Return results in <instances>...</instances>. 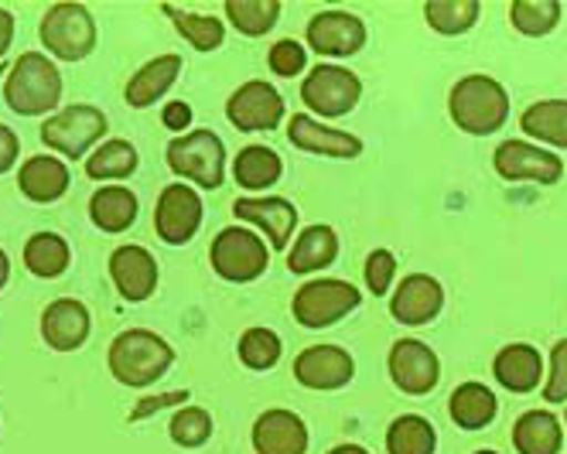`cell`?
I'll return each mask as SVG.
<instances>
[{
    "mask_svg": "<svg viewBox=\"0 0 567 454\" xmlns=\"http://www.w3.org/2000/svg\"><path fill=\"white\" fill-rule=\"evenodd\" d=\"M308 45L318 55L346 59L367 45V24L346 11H321L308 24Z\"/></svg>",
    "mask_w": 567,
    "mask_h": 454,
    "instance_id": "4fadbf2b",
    "label": "cell"
},
{
    "mask_svg": "<svg viewBox=\"0 0 567 454\" xmlns=\"http://www.w3.org/2000/svg\"><path fill=\"white\" fill-rule=\"evenodd\" d=\"M209 434H213V421H209L206 410H198V406L178 410L175 421H172V437H175V444H182V447H198V444H206Z\"/></svg>",
    "mask_w": 567,
    "mask_h": 454,
    "instance_id": "f35d334b",
    "label": "cell"
},
{
    "mask_svg": "<svg viewBox=\"0 0 567 454\" xmlns=\"http://www.w3.org/2000/svg\"><path fill=\"white\" fill-rule=\"evenodd\" d=\"M496 396L489 386L482 383H462L455 393H452V421L465 431H482L496 421Z\"/></svg>",
    "mask_w": 567,
    "mask_h": 454,
    "instance_id": "83f0119b",
    "label": "cell"
},
{
    "mask_svg": "<svg viewBox=\"0 0 567 454\" xmlns=\"http://www.w3.org/2000/svg\"><path fill=\"white\" fill-rule=\"evenodd\" d=\"M178 72H182V59L178 55H161V59H154V62H147L144 69H137L134 72V79L127 82V103L131 106H151V103H157L161 96H165L168 90H172V82L178 79Z\"/></svg>",
    "mask_w": 567,
    "mask_h": 454,
    "instance_id": "cb8c5ba5",
    "label": "cell"
},
{
    "mask_svg": "<svg viewBox=\"0 0 567 454\" xmlns=\"http://www.w3.org/2000/svg\"><path fill=\"white\" fill-rule=\"evenodd\" d=\"M277 14H280L277 0H226V18L247 38L267 34L274 28Z\"/></svg>",
    "mask_w": 567,
    "mask_h": 454,
    "instance_id": "d590c367",
    "label": "cell"
},
{
    "mask_svg": "<svg viewBox=\"0 0 567 454\" xmlns=\"http://www.w3.org/2000/svg\"><path fill=\"white\" fill-rule=\"evenodd\" d=\"M188 400V393L185 390H175V393H161V396H144L134 410H131V421L137 424V421H144V417H151V414H157V410H175V406H182Z\"/></svg>",
    "mask_w": 567,
    "mask_h": 454,
    "instance_id": "7bdbcfd3",
    "label": "cell"
},
{
    "mask_svg": "<svg viewBox=\"0 0 567 454\" xmlns=\"http://www.w3.org/2000/svg\"><path fill=\"white\" fill-rule=\"evenodd\" d=\"M175 362L172 345L144 332V328H131V332L116 336L110 345V373L124 386H151L168 373Z\"/></svg>",
    "mask_w": 567,
    "mask_h": 454,
    "instance_id": "7a4b0ae2",
    "label": "cell"
},
{
    "mask_svg": "<svg viewBox=\"0 0 567 454\" xmlns=\"http://www.w3.org/2000/svg\"><path fill=\"white\" fill-rule=\"evenodd\" d=\"M239 359H243V365L264 373V369L277 365V359H280V339L270 332V328H250V332L239 339Z\"/></svg>",
    "mask_w": 567,
    "mask_h": 454,
    "instance_id": "74e56055",
    "label": "cell"
},
{
    "mask_svg": "<svg viewBox=\"0 0 567 454\" xmlns=\"http://www.w3.org/2000/svg\"><path fill=\"white\" fill-rule=\"evenodd\" d=\"M165 14L175 21V28L182 31V38L188 41L192 49L213 52V49L223 45L226 28L216 18H209V14H188V11H178V8H165Z\"/></svg>",
    "mask_w": 567,
    "mask_h": 454,
    "instance_id": "e575fe53",
    "label": "cell"
},
{
    "mask_svg": "<svg viewBox=\"0 0 567 454\" xmlns=\"http://www.w3.org/2000/svg\"><path fill=\"white\" fill-rule=\"evenodd\" d=\"M355 373V362L339 345H315L295 359V376L308 390H342Z\"/></svg>",
    "mask_w": 567,
    "mask_h": 454,
    "instance_id": "9a60e30c",
    "label": "cell"
},
{
    "mask_svg": "<svg viewBox=\"0 0 567 454\" xmlns=\"http://www.w3.org/2000/svg\"><path fill=\"white\" fill-rule=\"evenodd\" d=\"M288 137L295 147L311 151V154H326V157H359L362 154V141L332 127H321L311 116L298 113L288 123Z\"/></svg>",
    "mask_w": 567,
    "mask_h": 454,
    "instance_id": "44dd1931",
    "label": "cell"
},
{
    "mask_svg": "<svg viewBox=\"0 0 567 454\" xmlns=\"http://www.w3.org/2000/svg\"><path fill=\"white\" fill-rule=\"evenodd\" d=\"M493 373L509 393H530V390H537V383L544 376V362H540V352L534 345L516 342L496 355Z\"/></svg>",
    "mask_w": 567,
    "mask_h": 454,
    "instance_id": "7402d4cb",
    "label": "cell"
},
{
    "mask_svg": "<svg viewBox=\"0 0 567 454\" xmlns=\"http://www.w3.org/2000/svg\"><path fill=\"white\" fill-rule=\"evenodd\" d=\"M478 0H431L424 4V18L437 34H462L478 21Z\"/></svg>",
    "mask_w": 567,
    "mask_h": 454,
    "instance_id": "d6a6232c",
    "label": "cell"
},
{
    "mask_svg": "<svg viewBox=\"0 0 567 454\" xmlns=\"http://www.w3.org/2000/svg\"><path fill=\"white\" fill-rule=\"evenodd\" d=\"M24 267L34 277H59L69 267V243L55 233H34L24 246Z\"/></svg>",
    "mask_w": 567,
    "mask_h": 454,
    "instance_id": "4dcf8cb0",
    "label": "cell"
},
{
    "mask_svg": "<svg viewBox=\"0 0 567 454\" xmlns=\"http://www.w3.org/2000/svg\"><path fill=\"white\" fill-rule=\"evenodd\" d=\"M233 213H236V219H243V223L260 226V229L270 236V246H274V250H284V246L291 243L295 226H298L295 205H291V202H284V198H236Z\"/></svg>",
    "mask_w": 567,
    "mask_h": 454,
    "instance_id": "d6986e66",
    "label": "cell"
},
{
    "mask_svg": "<svg viewBox=\"0 0 567 454\" xmlns=\"http://www.w3.org/2000/svg\"><path fill=\"white\" fill-rule=\"evenodd\" d=\"M8 277H11V260H8V254L0 250V287L8 283Z\"/></svg>",
    "mask_w": 567,
    "mask_h": 454,
    "instance_id": "c3c4849f",
    "label": "cell"
},
{
    "mask_svg": "<svg viewBox=\"0 0 567 454\" xmlns=\"http://www.w3.org/2000/svg\"><path fill=\"white\" fill-rule=\"evenodd\" d=\"M254 447L257 454H305L308 427L291 410H267L254 424Z\"/></svg>",
    "mask_w": 567,
    "mask_h": 454,
    "instance_id": "ac0fdd59",
    "label": "cell"
},
{
    "mask_svg": "<svg viewBox=\"0 0 567 454\" xmlns=\"http://www.w3.org/2000/svg\"><path fill=\"white\" fill-rule=\"evenodd\" d=\"M393 274H396V260L390 250H373L370 260H367V283H370V291L377 298H383L390 291V283H393Z\"/></svg>",
    "mask_w": 567,
    "mask_h": 454,
    "instance_id": "b9f144b4",
    "label": "cell"
},
{
    "mask_svg": "<svg viewBox=\"0 0 567 454\" xmlns=\"http://www.w3.org/2000/svg\"><path fill=\"white\" fill-rule=\"evenodd\" d=\"M11 41H14V18H11V11L0 8V62H4Z\"/></svg>",
    "mask_w": 567,
    "mask_h": 454,
    "instance_id": "bcb514c9",
    "label": "cell"
},
{
    "mask_svg": "<svg viewBox=\"0 0 567 454\" xmlns=\"http://www.w3.org/2000/svg\"><path fill=\"white\" fill-rule=\"evenodd\" d=\"M449 110L465 134L485 137V134H496L506 123L509 96L503 90V82H496L493 75H465L455 82V90L449 96Z\"/></svg>",
    "mask_w": 567,
    "mask_h": 454,
    "instance_id": "6da1fadb",
    "label": "cell"
},
{
    "mask_svg": "<svg viewBox=\"0 0 567 454\" xmlns=\"http://www.w3.org/2000/svg\"><path fill=\"white\" fill-rule=\"evenodd\" d=\"M547 403H564L567 400V339H560L550 349V380L544 386Z\"/></svg>",
    "mask_w": 567,
    "mask_h": 454,
    "instance_id": "60d3db41",
    "label": "cell"
},
{
    "mask_svg": "<svg viewBox=\"0 0 567 454\" xmlns=\"http://www.w3.org/2000/svg\"><path fill=\"white\" fill-rule=\"evenodd\" d=\"M213 267L219 277L247 283L267 270V246L247 226H229L213 243Z\"/></svg>",
    "mask_w": 567,
    "mask_h": 454,
    "instance_id": "ba28073f",
    "label": "cell"
},
{
    "mask_svg": "<svg viewBox=\"0 0 567 454\" xmlns=\"http://www.w3.org/2000/svg\"><path fill=\"white\" fill-rule=\"evenodd\" d=\"M161 120H165V127H168V131L182 134V131L188 127V123H192V110H188V103H168L165 113H161Z\"/></svg>",
    "mask_w": 567,
    "mask_h": 454,
    "instance_id": "ee69618b",
    "label": "cell"
},
{
    "mask_svg": "<svg viewBox=\"0 0 567 454\" xmlns=\"http://www.w3.org/2000/svg\"><path fill=\"white\" fill-rule=\"evenodd\" d=\"M339 257V236L332 226H311L298 236V243L288 254L291 274H318Z\"/></svg>",
    "mask_w": 567,
    "mask_h": 454,
    "instance_id": "603a6c76",
    "label": "cell"
},
{
    "mask_svg": "<svg viewBox=\"0 0 567 454\" xmlns=\"http://www.w3.org/2000/svg\"><path fill=\"white\" fill-rule=\"evenodd\" d=\"M362 96V82L355 79V72L342 69V65H315L301 86V100L311 113L321 116H346L355 110Z\"/></svg>",
    "mask_w": 567,
    "mask_h": 454,
    "instance_id": "9c48e42d",
    "label": "cell"
},
{
    "mask_svg": "<svg viewBox=\"0 0 567 454\" xmlns=\"http://www.w3.org/2000/svg\"><path fill=\"white\" fill-rule=\"evenodd\" d=\"M475 454H496V451H475Z\"/></svg>",
    "mask_w": 567,
    "mask_h": 454,
    "instance_id": "681fc988",
    "label": "cell"
},
{
    "mask_svg": "<svg viewBox=\"0 0 567 454\" xmlns=\"http://www.w3.org/2000/svg\"><path fill=\"white\" fill-rule=\"evenodd\" d=\"M434 444H437L434 427L417 414L396 417L386 431V451L390 454H434Z\"/></svg>",
    "mask_w": 567,
    "mask_h": 454,
    "instance_id": "1f68e13d",
    "label": "cell"
},
{
    "mask_svg": "<svg viewBox=\"0 0 567 454\" xmlns=\"http://www.w3.org/2000/svg\"><path fill=\"white\" fill-rule=\"evenodd\" d=\"M513 444L519 454H557L564 444V431L547 410H530L513 424Z\"/></svg>",
    "mask_w": 567,
    "mask_h": 454,
    "instance_id": "d4e9b609",
    "label": "cell"
},
{
    "mask_svg": "<svg viewBox=\"0 0 567 454\" xmlns=\"http://www.w3.org/2000/svg\"><path fill=\"white\" fill-rule=\"evenodd\" d=\"M168 168L198 188H219L226 178V147L213 131H195L168 144Z\"/></svg>",
    "mask_w": 567,
    "mask_h": 454,
    "instance_id": "277c9868",
    "label": "cell"
},
{
    "mask_svg": "<svg viewBox=\"0 0 567 454\" xmlns=\"http://www.w3.org/2000/svg\"><path fill=\"white\" fill-rule=\"evenodd\" d=\"M110 274L116 291L127 301H147L157 287V264L144 246H120V250H113Z\"/></svg>",
    "mask_w": 567,
    "mask_h": 454,
    "instance_id": "e0dca14e",
    "label": "cell"
},
{
    "mask_svg": "<svg viewBox=\"0 0 567 454\" xmlns=\"http://www.w3.org/2000/svg\"><path fill=\"white\" fill-rule=\"evenodd\" d=\"M103 134H106V116L86 103L65 106L62 113H55L42 123V141L49 147H55L59 154H65L69 161L83 157Z\"/></svg>",
    "mask_w": 567,
    "mask_h": 454,
    "instance_id": "52a82bcc",
    "label": "cell"
},
{
    "mask_svg": "<svg viewBox=\"0 0 567 454\" xmlns=\"http://www.w3.org/2000/svg\"><path fill=\"white\" fill-rule=\"evenodd\" d=\"M90 216L103 233H124L137 219V195L131 188L106 185L93 195L90 202Z\"/></svg>",
    "mask_w": 567,
    "mask_h": 454,
    "instance_id": "4316f807",
    "label": "cell"
},
{
    "mask_svg": "<svg viewBox=\"0 0 567 454\" xmlns=\"http://www.w3.org/2000/svg\"><path fill=\"white\" fill-rule=\"evenodd\" d=\"M496 172L506 182H537V185H554L564 175V164L557 154L523 144V141H503L496 151Z\"/></svg>",
    "mask_w": 567,
    "mask_h": 454,
    "instance_id": "7c38bea8",
    "label": "cell"
},
{
    "mask_svg": "<svg viewBox=\"0 0 567 454\" xmlns=\"http://www.w3.org/2000/svg\"><path fill=\"white\" fill-rule=\"evenodd\" d=\"M509 21L519 34H530V38H540V34H550L560 21V4L557 0H516L509 8Z\"/></svg>",
    "mask_w": 567,
    "mask_h": 454,
    "instance_id": "8d00e7d4",
    "label": "cell"
},
{
    "mask_svg": "<svg viewBox=\"0 0 567 454\" xmlns=\"http://www.w3.org/2000/svg\"><path fill=\"white\" fill-rule=\"evenodd\" d=\"M134 172H137V151L127 141H106L90 157V164H86V175L100 178V182H106V178H127Z\"/></svg>",
    "mask_w": 567,
    "mask_h": 454,
    "instance_id": "836d02e7",
    "label": "cell"
},
{
    "mask_svg": "<svg viewBox=\"0 0 567 454\" xmlns=\"http://www.w3.org/2000/svg\"><path fill=\"white\" fill-rule=\"evenodd\" d=\"M4 100L21 116H42L55 110L62 100V75L55 62L38 52L21 55L4 82Z\"/></svg>",
    "mask_w": 567,
    "mask_h": 454,
    "instance_id": "3957f363",
    "label": "cell"
},
{
    "mask_svg": "<svg viewBox=\"0 0 567 454\" xmlns=\"http://www.w3.org/2000/svg\"><path fill=\"white\" fill-rule=\"evenodd\" d=\"M42 336L55 352H75L90 336V311L72 298L49 305L42 314Z\"/></svg>",
    "mask_w": 567,
    "mask_h": 454,
    "instance_id": "ffe728a7",
    "label": "cell"
},
{
    "mask_svg": "<svg viewBox=\"0 0 567 454\" xmlns=\"http://www.w3.org/2000/svg\"><path fill=\"white\" fill-rule=\"evenodd\" d=\"M226 113L233 120V127L243 134H257V131H274L284 120V96L270 86V82H243V86L229 96Z\"/></svg>",
    "mask_w": 567,
    "mask_h": 454,
    "instance_id": "30bf717a",
    "label": "cell"
},
{
    "mask_svg": "<svg viewBox=\"0 0 567 454\" xmlns=\"http://www.w3.org/2000/svg\"><path fill=\"white\" fill-rule=\"evenodd\" d=\"M202 195L188 185H168L157 198V209H154V226H157V236L172 243V246H182L188 243L198 226H202Z\"/></svg>",
    "mask_w": 567,
    "mask_h": 454,
    "instance_id": "8fae6325",
    "label": "cell"
},
{
    "mask_svg": "<svg viewBox=\"0 0 567 454\" xmlns=\"http://www.w3.org/2000/svg\"><path fill=\"white\" fill-rule=\"evenodd\" d=\"M284 172V164L280 157L264 147V144H254V147H243L233 161V178L239 188H247V192H260V188H270Z\"/></svg>",
    "mask_w": 567,
    "mask_h": 454,
    "instance_id": "f1b7e54d",
    "label": "cell"
},
{
    "mask_svg": "<svg viewBox=\"0 0 567 454\" xmlns=\"http://www.w3.org/2000/svg\"><path fill=\"white\" fill-rule=\"evenodd\" d=\"M441 308H444V291L427 274L403 277V283L396 287V295L390 301V311L400 324H427L441 314Z\"/></svg>",
    "mask_w": 567,
    "mask_h": 454,
    "instance_id": "2e32d148",
    "label": "cell"
},
{
    "mask_svg": "<svg viewBox=\"0 0 567 454\" xmlns=\"http://www.w3.org/2000/svg\"><path fill=\"white\" fill-rule=\"evenodd\" d=\"M18 185L31 202H55L69 188V168L49 154L31 157L18 175Z\"/></svg>",
    "mask_w": 567,
    "mask_h": 454,
    "instance_id": "484cf974",
    "label": "cell"
},
{
    "mask_svg": "<svg viewBox=\"0 0 567 454\" xmlns=\"http://www.w3.org/2000/svg\"><path fill=\"white\" fill-rule=\"evenodd\" d=\"M18 151H21L18 134L8 131V127H0V175H4V172L11 168V164L18 161Z\"/></svg>",
    "mask_w": 567,
    "mask_h": 454,
    "instance_id": "f6af8a7d",
    "label": "cell"
},
{
    "mask_svg": "<svg viewBox=\"0 0 567 454\" xmlns=\"http://www.w3.org/2000/svg\"><path fill=\"white\" fill-rule=\"evenodd\" d=\"M42 45L62 59L79 62L96 45V21L83 4H55L42 18Z\"/></svg>",
    "mask_w": 567,
    "mask_h": 454,
    "instance_id": "5b68a950",
    "label": "cell"
},
{
    "mask_svg": "<svg viewBox=\"0 0 567 454\" xmlns=\"http://www.w3.org/2000/svg\"><path fill=\"white\" fill-rule=\"evenodd\" d=\"M329 454H370L367 447H359V444H339V447H332Z\"/></svg>",
    "mask_w": 567,
    "mask_h": 454,
    "instance_id": "7dc6e473",
    "label": "cell"
},
{
    "mask_svg": "<svg viewBox=\"0 0 567 454\" xmlns=\"http://www.w3.org/2000/svg\"><path fill=\"white\" fill-rule=\"evenodd\" d=\"M267 62H270V69H274L277 75H284V79H295V75H301V72H305V65H308V55H305V49L298 45V41L284 38V41H277V45L270 49Z\"/></svg>",
    "mask_w": 567,
    "mask_h": 454,
    "instance_id": "ab89813d",
    "label": "cell"
},
{
    "mask_svg": "<svg viewBox=\"0 0 567 454\" xmlns=\"http://www.w3.org/2000/svg\"><path fill=\"white\" fill-rule=\"evenodd\" d=\"M519 127L526 137H537L554 147H567V100H540L523 113Z\"/></svg>",
    "mask_w": 567,
    "mask_h": 454,
    "instance_id": "f546056e",
    "label": "cell"
},
{
    "mask_svg": "<svg viewBox=\"0 0 567 454\" xmlns=\"http://www.w3.org/2000/svg\"><path fill=\"white\" fill-rule=\"evenodd\" d=\"M390 376L393 383L411 393V396H424L437 386V376H441V365H437V355L417 342V339H400L393 349H390Z\"/></svg>",
    "mask_w": 567,
    "mask_h": 454,
    "instance_id": "5bb4252c",
    "label": "cell"
},
{
    "mask_svg": "<svg viewBox=\"0 0 567 454\" xmlns=\"http://www.w3.org/2000/svg\"><path fill=\"white\" fill-rule=\"evenodd\" d=\"M295 318L305 328H329L339 318H346L349 311L359 308V287H352L349 280H308L301 291L295 295Z\"/></svg>",
    "mask_w": 567,
    "mask_h": 454,
    "instance_id": "8992f818",
    "label": "cell"
}]
</instances>
